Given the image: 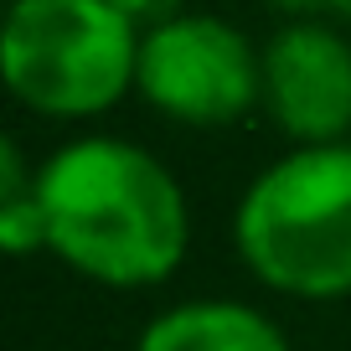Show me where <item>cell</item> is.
Wrapping results in <instances>:
<instances>
[{"label": "cell", "instance_id": "1", "mask_svg": "<svg viewBox=\"0 0 351 351\" xmlns=\"http://www.w3.org/2000/svg\"><path fill=\"white\" fill-rule=\"evenodd\" d=\"M36 181L47 248L99 285H160L186 253V197L140 145L88 134L62 145Z\"/></svg>", "mask_w": 351, "mask_h": 351}, {"label": "cell", "instance_id": "2", "mask_svg": "<svg viewBox=\"0 0 351 351\" xmlns=\"http://www.w3.org/2000/svg\"><path fill=\"white\" fill-rule=\"evenodd\" d=\"M238 253L269 289L351 295V145H300L238 202Z\"/></svg>", "mask_w": 351, "mask_h": 351}, {"label": "cell", "instance_id": "3", "mask_svg": "<svg viewBox=\"0 0 351 351\" xmlns=\"http://www.w3.org/2000/svg\"><path fill=\"white\" fill-rule=\"evenodd\" d=\"M11 93L52 119L104 114L134 88L140 26L109 0H16L0 36Z\"/></svg>", "mask_w": 351, "mask_h": 351}, {"label": "cell", "instance_id": "4", "mask_svg": "<svg viewBox=\"0 0 351 351\" xmlns=\"http://www.w3.org/2000/svg\"><path fill=\"white\" fill-rule=\"evenodd\" d=\"M134 88L176 124L222 130L263 99V57L222 16H171L140 32Z\"/></svg>", "mask_w": 351, "mask_h": 351}, {"label": "cell", "instance_id": "5", "mask_svg": "<svg viewBox=\"0 0 351 351\" xmlns=\"http://www.w3.org/2000/svg\"><path fill=\"white\" fill-rule=\"evenodd\" d=\"M263 104L300 145L351 134V47L330 26L295 21L263 47Z\"/></svg>", "mask_w": 351, "mask_h": 351}, {"label": "cell", "instance_id": "6", "mask_svg": "<svg viewBox=\"0 0 351 351\" xmlns=\"http://www.w3.org/2000/svg\"><path fill=\"white\" fill-rule=\"evenodd\" d=\"M140 351H289L258 310L232 305V300H202V305H176L140 336Z\"/></svg>", "mask_w": 351, "mask_h": 351}, {"label": "cell", "instance_id": "7", "mask_svg": "<svg viewBox=\"0 0 351 351\" xmlns=\"http://www.w3.org/2000/svg\"><path fill=\"white\" fill-rule=\"evenodd\" d=\"M0 243L11 253L47 248V217H42V181L26 171L16 140L0 145Z\"/></svg>", "mask_w": 351, "mask_h": 351}, {"label": "cell", "instance_id": "8", "mask_svg": "<svg viewBox=\"0 0 351 351\" xmlns=\"http://www.w3.org/2000/svg\"><path fill=\"white\" fill-rule=\"evenodd\" d=\"M114 11L124 16V21H134L140 32H150V26L171 21V16H181V0H109Z\"/></svg>", "mask_w": 351, "mask_h": 351}, {"label": "cell", "instance_id": "9", "mask_svg": "<svg viewBox=\"0 0 351 351\" xmlns=\"http://www.w3.org/2000/svg\"><path fill=\"white\" fill-rule=\"evenodd\" d=\"M326 5H330L336 16H346V21H351V0H326Z\"/></svg>", "mask_w": 351, "mask_h": 351}, {"label": "cell", "instance_id": "10", "mask_svg": "<svg viewBox=\"0 0 351 351\" xmlns=\"http://www.w3.org/2000/svg\"><path fill=\"white\" fill-rule=\"evenodd\" d=\"M279 5H289V11H305V5H326V0H279Z\"/></svg>", "mask_w": 351, "mask_h": 351}]
</instances>
